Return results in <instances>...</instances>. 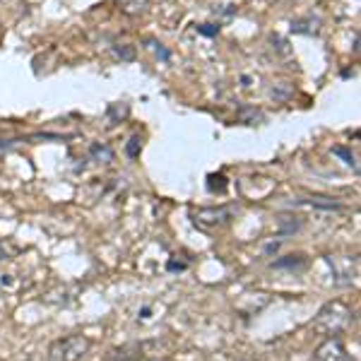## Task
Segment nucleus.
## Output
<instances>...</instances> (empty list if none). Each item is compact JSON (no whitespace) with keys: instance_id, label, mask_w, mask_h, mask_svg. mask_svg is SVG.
I'll return each instance as SVG.
<instances>
[{"instance_id":"11","label":"nucleus","mask_w":361,"mask_h":361,"mask_svg":"<svg viewBox=\"0 0 361 361\" xmlns=\"http://www.w3.org/2000/svg\"><path fill=\"white\" fill-rule=\"evenodd\" d=\"M126 154L130 157V159H135V157L140 154V137H137V135H133L130 140H128V145H126Z\"/></svg>"},{"instance_id":"6","label":"nucleus","mask_w":361,"mask_h":361,"mask_svg":"<svg viewBox=\"0 0 361 361\" xmlns=\"http://www.w3.org/2000/svg\"><path fill=\"white\" fill-rule=\"evenodd\" d=\"M294 205H308V207H320V209H342L340 202L330 200V197H296Z\"/></svg>"},{"instance_id":"1","label":"nucleus","mask_w":361,"mask_h":361,"mask_svg":"<svg viewBox=\"0 0 361 361\" xmlns=\"http://www.w3.org/2000/svg\"><path fill=\"white\" fill-rule=\"evenodd\" d=\"M352 323V311L342 301H330L318 311L316 320H313V330L323 337H340Z\"/></svg>"},{"instance_id":"12","label":"nucleus","mask_w":361,"mask_h":361,"mask_svg":"<svg viewBox=\"0 0 361 361\" xmlns=\"http://www.w3.org/2000/svg\"><path fill=\"white\" fill-rule=\"evenodd\" d=\"M333 152H335L337 157H342V159H345L349 166H354V169H357V161H354V154L349 152V149H345V147H335Z\"/></svg>"},{"instance_id":"5","label":"nucleus","mask_w":361,"mask_h":361,"mask_svg":"<svg viewBox=\"0 0 361 361\" xmlns=\"http://www.w3.org/2000/svg\"><path fill=\"white\" fill-rule=\"evenodd\" d=\"M311 361H354L340 337H325V342L313 352Z\"/></svg>"},{"instance_id":"18","label":"nucleus","mask_w":361,"mask_h":361,"mask_svg":"<svg viewBox=\"0 0 361 361\" xmlns=\"http://www.w3.org/2000/svg\"><path fill=\"white\" fill-rule=\"evenodd\" d=\"M8 258V248L3 246V243H0V260H5Z\"/></svg>"},{"instance_id":"14","label":"nucleus","mask_w":361,"mask_h":361,"mask_svg":"<svg viewBox=\"0 0 361 361\" xmlns=\"http://www.w3.org/2000/svg\"><path fill=\"white\" fill-rule=\"evenodd\" d=\"M116 56H121L123 61H133V56H135V51L130 49V46H116Z\"/></svg>"},{"instance_id":"10","label":"nucleus","mask_w":361,"mask_h":361,"mask_svg":"<svg viewBox=\"0 0 361 361\" xmlns=\"http://www.w3.org/2000/svg\"><path fill=\"white\" fill-rule=\"evenodd\" d=\"M92 157L99 161H114V149L109 145H92Z\"/></svg>"},{"instance_id":"3","label":"nucleus","mask_w":361,"mask_h":361,"mask_svg":"<svg viewBox=\"0 0 361 361\" xmlns=\"http://www.w3.org/2000/svg\"><path fill=\"white\" fill-rule=\"evenodd\" d=\"M328 265L337 284H352L359 275L357 255H328Z\"/></svg>"},{"instance_id":"17","label":"nucleus","mask_w":361,"mask_h":361,"mask_svg":"<svg viewBox=\"0 0 361 361\" xmlns=\"http://www.w3.org/2000/svg\"><path fill=\"white\" fill-rule=\"evenodd\" d=\"M152 46H154V51H157V54L161 56V61H169V58H171V54H169L166 49H161V44H152Z\"/></svg>"},{"instance_id":"15","label":"nucleus","mask_w":361,"mask_h":361,"mask_svg":"<svg viewBox=\"0 0 361 361\" xmlns=\"http://www.w3.org/2000/svg\"><path fill=\"white\" fill-rule=\"evenodd\" d=\"M197 32L205 34V37H214V34L219 32V27L217 25H202V27H197Z\"/></svg>"},{"instance_id":"16","label":"nucleus","mask_w":361,"mask_h":361,"mask_svg":"<svg viewBox=\"0 0 361 361\" xmlns=\"http://www.w3.org/2000/svg\"><path fill=\"white\" fill-rule=\"evenodd\" d=\"M20 140H0V152H10Z\"/></svg>"},{"instance_id":"7","label":"nucleus","mask_w":361,"mask_h":361,"mask_svg":"<svg viewBox=\"0 0 361 361\" xmlns=\"http://www.w3.org/2000/svg\"><path fill=\"white\" fill-rule=\"evenodd\" d=\"M272 267H275V270H304L306 258L304 255H287V258H282V260H275Z\"/></svg>"},{"instance_id":"8","label":"nucleus","mask_w":361,"mask_h":361,"mask_svg":"<svg viewBox=\"0 0 361 361\" xmlns=\"http://www.w3.org/2000/svg\"><path fill=\"white\" fill-rule=\"evenodd\" d=\"M301 229V219L299 217H292V214H284V217H279V236H292L296 231Z\"/></svg>"},{"instance_id":"4","label":"nucleus","mask_w":361,"mask_h":361,"mask_svg":"<svg viewBox=\"0 0 361 361\" xmlns=\"http://www.w3.org/2000/svg\"><path fill=\"white\" fill-rule=\"evenodd\" d=\"M231 217H234V209L231 207H205L193 214V222L200 229H217V226L229 224Z\"/></svg>"},{"instance_id":"9","label":"nucleus","mask_w":361,"mask_h":361,"mask_svg":"<svg viewBox=\"0 0 361 361\" xmlns=\"http://www.w3.org/2000/svg\"><path fill=\"white\" fill-rule=\"evenodd\" d=\"M320 20L318 17H306V20H294L292 29L296 34H318Z\"/></svg>"},{"instance_id":"2","label":"nucleus","mask_w":361,"mask_h":361,"mask_svg":"<svg viewBox=\"0 0 361 361\" xmlns=\"http://www.w3.org/2000/svg\"><path fill=\"white\" fill-rule=\"evenodd\" d=\"M92 342L85 335H68L56 340L49 349V361H80L90 352Z\"/></svg>"},{"instance_id":"13","label":"nucleus","mask_w":361,"mask_h":361,"mask_svg":"<svg viewBox=\"0 0 361 361\" xmlns=\"http://www.w3.org/2000/svg\"><path fill=\"white\" fill-rule=\"evenodd\" d=\"M248 118L260 121V118H263V114L255 111V109H241V121H243V123H248Z\"/></svg>"}]
</instances>
